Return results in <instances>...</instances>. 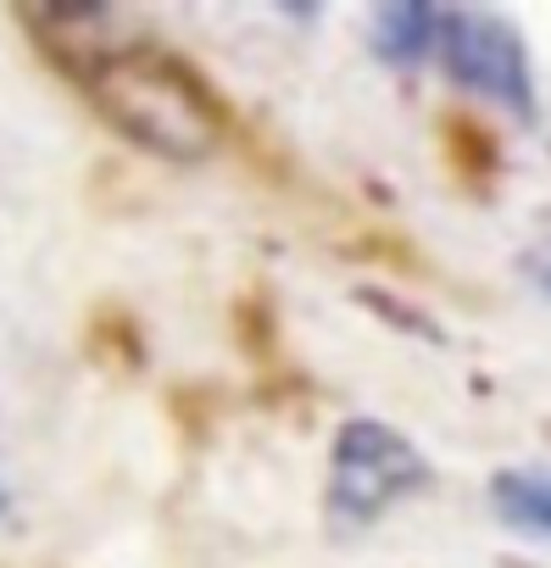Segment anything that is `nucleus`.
<instances>
[{"instance_id":"423d86ee","label":"nucleus","mask_w":551,"mask_h":568,"mask_svg":"<svg viewBox=\"0 0 551 568\" xmlns=\"http://www.w3.org/2000/svg\"><path fill=\"white\" fill-rule=\"evenodd\" d=\"M529 278H534V284H540V291L551 296V240L529 251Z\"/></svg>"},{"instance_id":"7ed1b4c3","label":"nucleus","mask_w":551,"mask_h":568,"mask_svg":"<svg viewBox=\"0 0 551 568\" xmlns=\"http://www.w3.org/2000/svg\"><path fill=\"white\" fill-rule=\"evenodd\" d=\"M462 90L529 118L534 112V79H529V51L512 23L490 12H440L435 51H429Z\"/></svg>"},{"instance_id":"20e7f679","label":"nucleus","mask_w":551,"mask_h":568,"mask_svg":"<svg viewBox=\"0 0 551 568\" xmlns=\"http://www.w3.org/2000/svg\"><path fill=\"white\" fill-rule=\"evenodd\" d=\"M490 501L501 513V524L551 540V468H507L490 485Z\"/></svg>"},{"instance_id":"0eeeda50","label":"nucleus","mask_w":551,"mask_h":568,"mask_svg":"<svg viewBox=\"0 0 551 568\" xmlns=\"http://www.w3.org/2000/svg\"><path fill=\"white\" fill-rule=\"evenodd\" d=\"M0 507H7V496H0Z\"/></svg>"},{"instance_id":"f257e3e1","label":"nucleus","mask_w":551,"mask_h":568,"mask_svg":"<svg viewBox=\"0 0 551 568\" xmlns=\"http://www.w3.org/2000/svg\"><path fill=\"white\" fill-rule=\"evenodd\" d=\"M29 23L57 57V68L134 145L162 151L173 162H195L217 145L223 112L212 90L162 40H145L95 7H40L29 12Z\"/></svg>"},{"instance_id":"f03ea898","label":"nucleus","mask_w":551,"mask_h":568,"mask_svg":"<svg viewBox=\"0 0 551 568\" xmlns=\"http://www.w3.org/2000/svg\"><path fill=\"white\" fill-rule=\"evenodd\" d=\"M429 485V463L418 457L412 440H401L390 424L351 418L335 435V463H329V513L340 524H374L396 501Z\"/></svg>"},{"instance_id":"39448f33","label":"nucleus","mask_w":551,"mask_h":568,"mask_svg":"<svg viewBox=\"0 0 551 568\" xmlns=\"http://www.w3.org/2000/svg\"><path fill=\"white\" fill-rule=\"evenodd\" d=\"M435 29H440V12L435 7H385L374 18V34H379V57L390 62H418L435 51Z\"/></svg>"}]
</instances>
